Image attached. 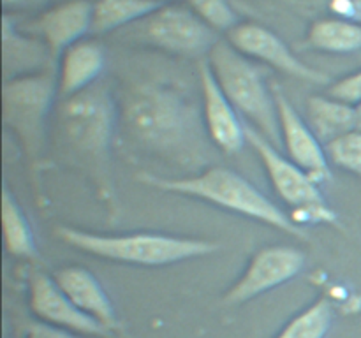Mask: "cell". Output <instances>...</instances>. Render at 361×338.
<instances>
[{
  "label": "cell",
  "instance_id": "1",
  "mask_svg": "<svg viewBox=\"0 0 361 338\" xmlns=\"http://www.w3.org/2000/svg\"><path fill=\"white\" fill-rule=\"evenodd\" d=\"M118 125L141 154L197 175L215 162L203 108L182 87L166 80H140L116 101Z\"/></svg>",
  "mask_w": 361,
  "mask_h": 338
},
{
  "label": "cell",
  "instance_id": "2",
  "mask_svg": "<svg viewBox=\"0 0 361 338\" xmlns=\"http://www.w3.org/2000/svg\"><path fill=\"white\" fill-rule=\"evenodd\" d=\"M118 125V104L106 83L59 99L51 116V139L66 164L95 185L108 213H118L111 175V143Z\"/></svg>",
  "mask_w": 361,
  "mask_h": 338
},
{
  "label": "cell",
  "instance_id": "3",
  "mask_svg": "<svg viewBox=\"0 0 361 338\" xmlns=\"http://www.w3.org/2000/svg\"><path fill=\"white\" fill-rule=\"evenodd\" d=\"M136 178L145 185L154 187L162 192L180 194V196L204 201L222 210L270 225L298 239H307L305 229L296 225L291 217L284 213L274 201L268 199L257 187H254V183L228 168L212 165L197 175L178 176V178L140 173Z\"/></svg>",
  "mask_w": 361,
  "mask_h": 338
},
{
  "label": "cell",
  "instance_id": "4",
  "mask_svg": "<svg viewBox=\"0 0 361 338\" xmlns=\"http://www.w3.org/2000/svg\"><path fill=\"white\" fill-rule=\"evenodd\" d=\"M55 234L66 245L81 250L99 259L113 261L133 266H168L183 261L214 256L221 250V243L210 239L182 238L161 232H123L102 234L85 229L60 225Z\"/></svg>",
  "mask_w": 361,
  "mask_h": 338
},
{
  "label": "cell",
  "instance_id": "5",
  "mask_svg": "<svg viewBox=\"0 0 361 338\" xmlns=\"http://www.w3.org/2000/svg\"><path fill=\"white\" fill-rule=\"evenodd\" d=\"M207 62L219 87L242 118L275 146L282 144L279 109L274 88L249 56L240 53L229 41H221L208 53Z\"/></svg>",
  "mask_w": 361,
  "mask_h": 338
},
{
  "label": "cell",
  "instance_id": "6",
  "mask_svg": "<svg viewBox=\"0 0 361 338\" xmlns=\"http://www.w3.org/2000/svg\"><path fill=\"white\" fill-rule=\"evenodd\" d=\"M56 101H59L56 70L4 81V123L20 141L34 175L41 171L46 134Z\"/></svg>",
  "mask_w": 361,
  "mask_h": 338
},
{
  "label": "cell",
  "instance_id": "7",
  "mask_svg": "<svg viewBox=\"0 0 361 338\" xmlns=\"http://www.w3.org/2000/svg\"><path fill=\"white\" fill-rule=\"evenodd\" d=\"M122 37L141 42L183 58H207L221 41L217 32L208 27L187 4H162L137 23L123 28Z\"/></svg>",
  "mask_w": 361,
  "mask_h": 338
},
{
  "label": "cell",
  "instance_id": "8",
  "mask_svg": "<svg viewBox=\"0 0 361 338\" xmlns=\"http://www.w3.org/2000/svg\"><path fill=\"white\" fill-rule=\"evenodd\" d=\"M305 254L291 245H271L257 250L238 280L222 296L224 305H242L288 284L305 268Z\"/></svg>",
  "mask_w": 361,
  "mask_h": 338
},
{
  "label": "cell",
  "instance_id": "9",
  "mask_svg": "<svg viewBox=\"0 0 361 338\" xmlns=\"http://www.w3.org/2000/svg\"><path fill=\"white\" fill-rule=\"evenodd\" d=\"M228 41L249 58H256L267 65L314 84H328L330 77L309 63L300 60L288 44L270 28L257 23H238L228 32Z\"/></svg>",
  "mask_w": 361,
  "mask_h": 338
},
{
  "label": "cell",
  "instance_id": "10",
  "mask_svg": "<svg viewBox=\"0 0 361 338\" xmlns=\"http://www.w3.org/2000/svg\"><path fill=\"white\" fill-rule=\"evenodd\" d=\"M245 130L247 143L254 148L259 157L271 187L279 194V197L291 206V210L307 206V204L323 203V192L309 173L303 171L288 155H282L279 146L261 136L249 123H245Z\"/></svg>",
  "mask_w": 361,
  "mask_h": 338
},
{
  "label": "cell",
  "instance_id": "11",
  "mask_svg": "<svg viewBox=\"0 0 361 338\" xmlns=\"http://www.w3.org/2000/svg\"><path fill=\"white\" fill-rule=\"evenodd\" d=\"M28 301L37 320L92 338H109L111 331L81 312L49 275L34 273L28 282Z\"/></svg>",
  "mask_w": 361,
  "mask_h": 338
},
{
  "label": "cell",
  "instance_id": "12",
  "mask_svg": "<svg viewBox=\"0 0 361 338\" xmlns=\"http://www.w3.org/2000/svg\"><path fill=\"white\" fill-rule=\"evenodd\" d=\"M201 108L207 132L212 143L222 154L233 155L242 150L247 143L245 122L235 106L229 102L222 88L219 87L207 58L200 62Z\"/></svg>",
  "mask_w": 361,
  "mask_h": 338
},
{
  "label": "cell",
  "instance_id": "13",
  "mask_svg": "<svg viewBox=\"0 0 361 338\" xmlns=\"http://www.w3.org/2000/svg\"><path fill=\"white\" fill-rule=\"evenodd\" d=\"M274 95L279 109V122H281L282 146L288 157L303 171L309 173L317 185L330 182L331 169L328 164L324 144L317 139L309 123L296 113L295 106L277 87H274Z\"/></svg>",
  "mask_w": 361,
  "mask_h": 338
},
{
  "label": "cell",
  "instance_id": "14",
  "mask_svg": "<svg viewBox=\"0 0 361 338\" xmlns=\"http://www.w3.org/2000/svg\"><path fill=\"white\" fill-rule=\"evenodd\" d=\"M27 32L41 39L59 60L67 48L92 34V0H63L42 11Z\"/></svg>",
  "mask_w": 361,
  "mask_h": 338
},
{
  "label": "cell",
  "instance_id": "15",
  "mask_svg": "<svg viewBox=\"0 0 361 338\" xmlns=\"http://www.w3.org/2000/svg\"><path fill=\"white\" fill-rule=\"evenodd\" d=\"M2 67L4 81H9L56 70L59 60L41 39L20 30L6 13L2 21Z\"/></svg>",
  "mask_w": 361,
  "mask_h": 338
},
{
  "label": "cell",
  "instance_id": "16",
  "mask_svg": "<svg viewBox=\"0 0 361 338\" xmlns=\"http://www.w3.org/2000/svg\"><path fill=\"white\" fill-rule=\"evenodd\" d=\"M53 278L81 312L97 320L111 333L118 327L113 301L90 271L81 266H63L53 273Z\"/></svg>",
  "mask_w": 361,
  "mask_h": 338
},
{
  "label": "cell",
  "instance_id": "17",
  "mask_svg": "<svg viewBox=\"0 0 361 338\" xmlns=\"http://www.w3.org/2000/svg\"><path fill=\"white\" fill-rule=\"evenodd\" d=\"M106 67V51L94 39H83L60 55L56 67L59 99L73 97L99 83Z\"/></svg>",
  "mask_w": 361,
  "mask_h": 338
},
{
  "label": "cell",
  "instance_id": "18",
  "mask_svg": "<svg viewBox=\"0 0 361 338\" xmlns=\"http://www.w3.org/2000/svg\"><path fill=\"white\" fill-rule=\"evenodd\" d=\"M307 120L312 132L323 144L337 139L345 132L356 129L355 106L337 101L334 97L312 95L307 101Z\"/></svg>",
  "mask_w": 361,
  "mask_h": 338
},
{
  "label": "cell",
  "instance_id": "19",
  "mask_svg": "<svg viewBox=\"0 0 361 338\" xmlns=\"http://www.w3.org/2000/svg\"><path fill=\"white\" fill-rule=\"evenodd\" d=\"M162 4L155 0H92V34L106 35L137 23Z\"/></svg>",
  "mask_w": 361,
  "mask_h": 338
},
{
  "label": "cell",
  "instance_id": "20",
  "mask_svg": "<svg viewBox=\"0 0 361 338\" xmlns=\"http://www.w3.org/2000/svg\"><path fill=\"white\" fill-rule=\"evenodd\" d=\"M307 42L323 53H355L361 49V23L341 16L321 18L310 25Z\"/></svg>",
  "mask_w": 361,
  "mask_h": 338
},
{
  "label": "cell",
  "instance_id": "21",
  "mask_svg": "<svg viewBox=\"0 0 361 338\" xmlns=\"http://www.w3.org/2000/svg\"><path fill=\"white\" fill-rule=\"evenodd\" d=\"M2 225L4 242H6V249L11 256L25 261L39 259V249L30 222L7 189H4L2 194Z\"/></svg>",
  "mask_w": 361,
  "mask_h": 338
},
{
  "label": "cell",
  "instance_id": "22",
  "mask_svg": "<svg viewBox=\"0 0 361 338\" xmlns=\"http://www.w3.org/2000/svg\"><path fill=\"white\" fill-rule=\"evenodd\" d=\"M334 326V306L321 298L286 323L274 338H326Z\"/></svg>",
  "mask_w": 361,
  "mask_h": 338
},
{
  "label": "cell",
  "instance_id": "23",
  "mask_svg": "<svg viewBox=\"0 0 361 338\" xmlns=\"http://www.w3.org/2000/svg\"><path fill=\"white\" fill-rule=\"evenodd\" d=\"M328 162L361 178V130L355 129L324 144Z\"/></svg>",
  "mask_w": 361,
  "mask_h": 338
},
{
  "label": "cell",
  "instance_id": "24",
  "mask_svg": "<svg viewBox=\"0 0 361 338\" xmlns=\"http://www.w3.org/2000/svg\"><path fill=\"white\" fill-rule=\"evenodd\" d=\"M185 4L217 34H228L240 23L229 0H185Z\"/></svg>",
  "mask_w": 361,
  "mask_h": 338
},
{
  "label": "cell",
  "instance_id": "25",
  "mask_svg": "<svg viewBox=\"0 0 361 338\" xmlns=\"http://www.w3.org/2000/svg\"><path fill=\"white\" fill-rule=\"evenodd\" d=\"M289 217L300 227H307V225H334V227H338L341 225L338 215L328 206L326 201L295 208V210H291Z\"/></svg>",
  "mask_w": 361,
  "mask_h": 338
},
{
  "label": "cell",
  "instance_id": "26",
  "mask_svg": "<svg viewBox=\"0 0 361 338\" xmlns=\"http://www.w3.org/2000/svg\"><path fill=\"white\" fill-rule=\"evenodd\" d=\"M328 95L349 106L361 104V70L331 83L328 87Z\"/></svg>",
  "mask_w": 361,
  "mask_h": 338
},
{
  "label": "cell",
  "instance_id": "27",
  "mask_svg": "<svg viewBox=\"0 0 361 338\" xmlns=\"http://www.w3.org/2000/svg\"><path fill=\"white\" fill-rule=\"evenodd\" d=\"M18 338H92L85 334L74 333V331L55 327L51 324L41 323V320H28L23 323L18 330Z\"/></svg>",
  "mask_w": 361,
  "mask_h": 338
},
{
  "label": "cell",
  "instance_id": "28",
  "mask_svg": "<svg viewBox=\"0 0 361 338\" xmlns=\"http://www.w3.org/2000/svg\"><path fill=\"white\" fill-rule=\"evenodd\" d=\"M330 9L335 16L361 23V0H330Z\"/></svg>",
  "mask_w": 361,
  "mask_h": 338
},
{
  "label": "cell",
  "instance_id": "29",
  "mask_svg": "<svg viewBox=\"0 0 361 338\" xmlns=\"http://www.w3.org/2000/svg\"><path fill=\"white\" fill-rule=\"evenodd\" d=\"M49 0H2L4 9L7 11H28L37 9V7L46 6Z\"/></svg>",
  "mask_w": 361,
  "mask_h": 338
},
{
  "label": "cell",
  "instance_id": "30",
  "mask_svg": "<svg viewBox=\"0 0 361 338\" xmlns=\"http://www.w3.org/2000/svg\"><path fill=\"white\" fill-rule=\"evenodd\" d=\"M355 113H356V129L361 130V104L355 106Z\"/></svg>",
  "mask_w": 361,
  "mask_h": 338
},
{
  "label": "cell",
  "instance_id": "31",
  "mask_svg": "<svg viewBox=\"0 0 361 338\" xmlns=\"http://www.w3.org/2000/svg\"><path fill=\"white\" fill-rule=\"evenodd\" d=\"M159 4H171V2H178V0H155Z\"/></svg>",
  "mask_w": 361,
  "mask_h": 338
}]
</instances>
